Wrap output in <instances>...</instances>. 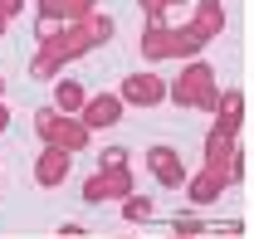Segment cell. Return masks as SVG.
Returning a JSON list of instances; mask_svg holds the SVG:
<instances>
[{
    "label": "cell",
    "instance_id": "cell-1",
    "mask_svg": "<svg viewBox=\"0 0 254 239\" xmlns=\"http://www.w3.org/2000/svg\"><path fill=\"white\" fill-rule=\"evenodd\" d=\"M34 176H39V185H59V180L68 176V156H64V151H44Z\"/></svg>",
    "mask_w": 254,
    "mask_h": 239
},
{
    "label": "cell",
    "instance_id": "cell-5",
    "mask_svg": "<svg viewBox=\"0 0 254 239\" xmlns=\"http://www.w3.org/2000/svg\"><path fill=\"white\" fill-rule=\"evenodd\" d=\"M0 127H5V113H0Z\"/></svg>",
    "mask_w": 254,
    "mask_h": 239
},
{
    "label": "cell",
    "instance_id": "cell-2",
    "mask_svg": "<svg viewBox=\"0 0 254 239\" xmlns=\"http://www.w3.org/2000/svg\"><path fill=\"white\" fill-rule=\"evenodd\" d=\"M123 98H127V103H161V83L147 78V73H142V78H127Z\"/></svg>",
    "mask_w": 254,
    "mask_h": 239
},
{
    "label": "cell",
    "instance_id": "cell-3",
    "mask_svg": "<svg viewBox=\"0 0 254 239\" xmlns=\"http://www.w3.org/2000/svg\"><path fill=\"white\" fill-rule=\"evenodd\" d=\"M152 171H157V180H181V161H176V151H166V147H152Z\"/></svg>",
    "mask_w": 254,
    "mask_h": 239
},
{
    "label": "cell",
    "instance_id": "cell-4",
    "mask_svg": "<svg viewBox=\"0 0 254 239\" xmlns=\"http://www.w3.org/2000/svg\"><path fill=\"white\" fill-rule=\"evenodd\" d=\"M113 118H118V98H93L88 103V122L93 127H108Z\"/></svg>",
    "mask_w": 254,
    "mask_h": 239
}]
</instances>
